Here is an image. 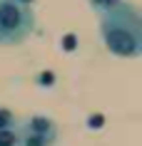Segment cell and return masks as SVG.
Returning <instances> with one entry per match:
<instances>
[{
	"label": "cell",
	"instance_id": "4",
	"mask_svg": "<svg viewBox=\"0 0 142 146\" xmlns=\"http://www.w3.org/2000/svg\"><path fill=\"white\" fill-rule=\"evenodd\" d=\"M0 146H20L17 131L15 129H3L0 131Z\"/></svg>",
	"mask_w": 142,
	"mask_h": 146
},
{
	"label": "cell",
	"instance_id": "3",
	"mask_svg": "<svg viewBox=\"0 0 142 146\" xmlns=\"http://www.w3.org/2000/svg\"><path fill=\"white\" fill-rule=\"evenodd\" d=\"M20 146H55L57 141V124L50 116L35 114L15 124Z\"/></svg>",
	"mask_w": 142,
	"mask_h": 146
},
{
	"label": "cell",
	"instance_id": "6",
	"mask_svg": "<svg viewBox=\"0 0 142 146\" xmlns=\"http://www.w3.org/2000/svg\"><path fill=\"white\" fill-rule=\"evenodd\" d=\"M15 116H13V111L10 109H0V131L3 129H15Z\"/></svg>",
	"mask_w": 142,
	"mask_h": 146
},
{
	"label": "cell",
	"instance_id": "2",
	"mask_svg": "<svg viewBox=\"0 0 142 146\" xmlns=\"http://www.w3.org/2000/svg\"><path fill=\"white\" fill-rule=\"evenodd\" d=\"M35 32V13L25 0H0V45L15 47Z\"/></svg>",
	"mask_w": 142,
	"mask_h": 146
},
{
	"label": "cell",
	"instance_id": "5",
	"mask_svg": "<svg viewBox=\"0 0 142 146\" xmlns=\"http://www.w3.org/2000/svg\"><path fill=\"white\" fill-rule=\"evenodd\" d=\"M120 3H122V0H90V5H92L100 15H102V13H107V10H112V8H117Z\"/></svg>",
	"mask_w": 142,
	"mask_h": 146
},
{
	"label": "cell",
	"instance_id": "1",
	"mask_svg": "<svg viewBox=\"0 0 142 146\" xmlns=\"http://www.w3.org/2000/svg\"><path fill=\"white\" fill-rule=\"evenodd\" d=\"M100 35L115 57H140L142 52V20L132 3H120L117 8L102 13Z\"/></svg>",
	"mask_w": 142,
	"mask_h": 146
}]
</instances>
